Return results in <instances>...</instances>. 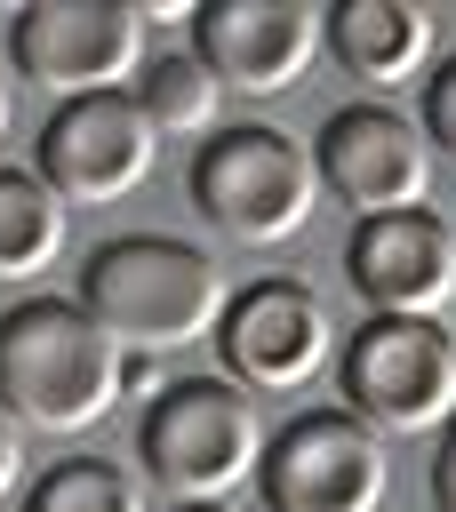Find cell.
Returning a JSON list of instances; mask_svg holds the SVG:
<instances>
[{
	"instance_id": "6da1fadb",
	"label": "cell",
	"mask_w": 456,
	"mask_h": 512,
	"mask_svg": "<svg viewBox=\"0 0 456 512\" xmlns=\"http://www.w3.org/2000/svg\"><path fill=\"white\" fill-rule=\"evenodd\" d=\"M80 304H88V320H96L120 352H168V344L216 336L232 288H224V264H216L200 240L120 232V240H104V248L88 256Z\"/></svg>"
},
{
	"instance_id": "7a4b0ae2",
	"label": "cell",
	"mask_w": 456,
	"mask_h": 512,
	"mask_svg": "<svg viewBox=\"0 0 456 512\" xmlns=\"http://www.w3.org/2000/svg\"><path fill=\"white\" fill-rule=\"evenodd\" d=\"M120 400V344L72 296H24L0 312V408L40 432H88Z\"/></svg>"
},
{
	"instance_id": "3957f363",
	"label": "cell",
	"mask_w": 456,
	"mask_h": 512,
	"mask_svg": "<svg viewBox=\"0 0 456 512\" xmlns=\"http://www.w3.org/2000/svg\"><path fill=\"white\" fill-rule=\"evenodd\" d=\"M264 448L272 432L256 416V392H240L232 376H184L136 424V456L176 504H224L264 472Z\"/></svg>"
},
{
	"instance_id": "277c9868",
	"label": "cell",
	"mask_w": 456,
	"mask_h": 512,
	"mask_svg": "<svg viewBox=\"0 0 456 512\" xmlns=\"http://www.w3.org/2000/svg\"><path fill=\"white\" fill-rule=\"evenodd\" d=\"M344 408L384 440H440L456 416V328L448 320H360L336 352Z\"/></svg>"
},
{
	"instance_id": "5b68a950",
	"label": "cell",
	"mask_w": 456,
	"mask_h": 512,
	"mask_svg": "<svg viewBox=\"0 0 456 512\" xmlns=\"http://www.w3.org/2000/svg\"><path fill=\"white\" fill-rule=\"evenodd\" d=\"M192 200L224 240L272 248V240L304 232V216L320 200V168L296 136H280L264 120H240V128H216L192 152Z\"/></svg>"
},
{
	"instance_id": "8992f818",
	"label": "cell",
	"mask_w": 456,
	"mask_h": 512,
	"mask_svg": "<svg viewBox=\"0 0 456 512\" xmlns=\"http://www.w3.org/2000/svg\"><path fill=\"white\" fill-rule=\"evenodd\" d=\"M8 64L32 88H48L56 104L136 88V72L152 64L144 8H128V0H32L8 24Z\"/></svg>"
},
{
	"instance_id": "52a82bcc",
	"label": "cell",
	"mask_w": 456,
	"mask_h": 512,
	"mask_svg": "<svg viewBox=\"0 0 456 512\" xmlns=\"http://www.w3.org/2000/svg\"><path fill=\"white\" fill-rule=\"evenodd\" d=\"M392 488L384 432H368L352 408H304L272 432L256 496L264 512H376Z\"/></svg>"
},
{
	"instance_id": "ba28073f",
	"label": "cell",
	"mask_w": 456,
	"mask_h": 512,
	"mask_svg": "<svg viewBox=\"0 0 456 512\" xmlns=\"http://www.w3.org/2000/svg\"><path fill=\"white\" fill-rule=\"evenodd\" d=\"M312 168H320V192L352 208V224L368 216H400V208H432V136L424 120L360 96V104H336L328 128L312 136Z\"/></svg>"
},
{
	"instance_id": "9c48e42d",
	"label": "cell",
	"mask_w": 456,
	"mask_h": 512,
	"mask_svg": "<svg viewBox=\"0 0 456 512\" xmlns=\"http://www.w3.org/2000/svg\"><path fill=\"white\" fill-rule=\"evenodd\" d=\"M152 160H160V128L144 120L136 88L56 104L32 144V168L64 208H112L120 192H136L152 176Z\"/></svg>"
},
{
	"instance_id": "30bf717a",
	"label": "cell",
	"mask_w": 456,
	"mask_h": 512,
	"mask_svg": "<svg viewBox=\"0 0 456 512\" xmlns=\"http://www.w3.org/2000/svg\"><path fill=\"white\" fill-rule=\"evenodd\" d=\"M192 56L224 80V96H288L312 56H328V8L312 0H200Z\"/></svg>"
},
{
	"instance_id": "8fae6325",
	"label": "cell",
	"mask_w": 456,
	"mask_h": 512,
	"mask_svg": "<svg viewBox=\"0 0 456 512\" xmlns=\"http://www.w3.org/2000/svg\"><path fill=\"white\" fill-rule=\"evenodd\" d=\"M344 280L368 320H440L456 304V224L440 208L368 216L344 240Z\"/></svg>"
},
{
	"instance_id": "7c38bea8",
	"label": "cell",
	"mask_w": 456,
	"mask_h": 512,
	"mask_svg": "<svg viewBox=\"0 0 456 512\" xmlns=\"http://www.w3.org/2000/svg\"><path fill=\"white\" fill-rule=\"evenodd\" d=\"M216 352H224V376L240 392H296L328 360V312L304 280H248L224 304Z\"/></svg>"
},
{
	"instance_id": "4fadbf2b",
	"label": "cell",
	"mask_w": 456,
	"mask_h": 512,
	"mask_svg": "<svg viewBox=\"0 0 456 512\" xmlns=\"http://www.w3.org/2000/svg\"><path fill=\"white\" fill-rule=\"evenodd\" d=\"M328 64H344L360 88H408L432 64V16L416 0H336L328 8Z\"/></svg>"
},
{
	"instance_id": "5bb4252c",
	"label": "cell",
	"mask_w": 456,
	"mask_h": 512,
	"mask_svg": "<svg viewBox=\"0 0 456 512\" xmlns=\"http://www.w3.org/2000/svg\"><path fill=\"white\" fill-rule=\"evenodd\" d=\"M64 232H72V208L40 184V168H0V288L40 280L64 256Z\"/></svg>"
},
{
	"instance_id": "9a60e30c",
	"label": "cell",
	"mask_w": 456,
	"mask_h": 512,
	"mask_svg": "<svg viewBox=\"0 0 456 512\" xmlns=\"http://www.w3.org/2000/svg\"><path fill=\"white\" fill-rule=\"evenodd\" d=\"M136 104H144V120L160 128V136H216L224 128V80L192 56V48H168V56H152L144 72H136Z\"/></svg>"
},
{
	"instance_id": "2e32d148",
	"label": "cell",
	"mask_w": 456,
	"mask_h": 512,
	"mask_svg": "<svg viewBox=\"0 0 456 512\" xmlns=\"http://www.w3.org/2000/svg\"><path fill=\"white\" fill-rule=\"evenodd\" d=\"M24 512H144V488L104 456H64L56 472L32 480Z\"/></svg>"
},
{
	"instance_id": "e0dca14e",
	"label": "cell",
	"mask_w": 456,
	"mask_h": 512,
	"mask_svg": "<svg viewBox=\"0 0 456 512\" xmlns=\"http://www.w3.org/2000/svg\"><path fill=\"white\" fill-rule=\"evenodd\" d=\"M424 136H432V152L456 160V48L424 72Z\"/></svg>"
},
{
	"instance_id": "ac0fdd59",
	"label": "cell",
	"mask_w": 456,
	"mask_h": 512,
	"mask_svg": "<svg viewBox=\"0 0 456 512\" xmlns=\"http://www.w3.org/2000/svg\"><path fill=\"white\" fill-rule=\"evenodd\" d=\"M432 512H456V416L432 440Z\"/></svg>"
},
{
	"instance_id": "d6986e66",
	"label": "cell",
	"mask_w": 456,
	"mask_h": 512,
	"mask_svg": "<svg viewBox=\"0 0 456 512\" xmlns=\"http://www.w3.org/2000/svg\"><path fill=\"white\" fill-rule=\"evenodd\" d=\"M16 480H24V432H16V416L0 408V504H8Z\"/></svg>"
},
{
	"instance_id": "ffe728a7",
	"label": "cell",
	"mask_w": 456,
	"mask_h": 512,
	"mask_svg": "<svg viewBox=\"0 0 456 512\" xmlns=\"http://www.w3.org/2000/svg\"><path fill=\"white\" fill-rule=\"evenodd\" d=\"M8 112H16V88H8V72H0V136H8Z\"/></svg>"
},
{
	"instance_id": "44dd1931",
	"label": "cell",
	"mask_w": 456,
	"mask_h": 512,
	"mask_svg": "<svg viewBox=\"0 0 456 512\" xmlns=\"http://www.w3.org/2000/svg\"><path fill=\"white\" fill-rule=\"evenodd\" d=\"M176 512H224V504H176Z\"/></svg>"
}]
</instances>
